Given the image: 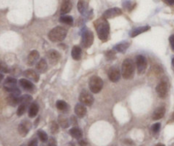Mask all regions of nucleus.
Here are the masks:
<instances>
[{"label": "nucleus", "instance_id": "cd10ccee", "mask_svg": "<svg viewBox=\"0 0 174 146\" xmlns=\"http://www.w3.org/2000/svg\"><path fill=\"white\" fill-rule=\"evenodd\" d=\"M59 21L62 23L67 24V25H72L74 22V19L73 17L70 16H62L60 17Z\"/></svg>", "mask_w": 174, "mask_h": 146}, {"label": "nucleus", "instance_id": "a878e982", "mask_svg": "<svg viewBox=\"0 0 174 146\" xmlns=\"http://www.w3.org/2000/svg\"><path fill=\"white\" fill-rule=\"evenodd\" d=\"M58 122H59V125L62 128H67L69 126V121H68V120H67L65 116L63 115H59V117H58Z\"/></svg>", "mask_w": 174, "mask_h": 146}, {"label": "nucleus", "instance_id": "f704fd0d", "mask_svg": "<svg viewBox=\"0 0 174 146\" xmlns=\"http://www.w3.org/2000/svg\"><path fill=\"white\" fill-rule=\"evenodd\" d=\"M0 72H3V73H9V67L4 63H1L0 62Z\"/></svg>", "mask_w": 174, "mask_h": 146}, {"label": "nucleus", "instance_id": "dca6fc26", "mask_svg": "<svg viewBox=\"0 0 174 146\" xmlns=\"http://www.w3.org/2000/svg\"><path fill=\"white\" fill-rule=\"evenodd\" d=\"M60 56H60L59 52H57L55 50H51V52H48V58H49V61L52 64H55V63H58Z\"/></svg>", "mask_w": 174, "mask_h": 146}, {"label": "nucleus", "instance_id": "c03bdc74", "mask_svg": "<svg viewBox=\"0 0 174 146\" xmlns=\"http://www.w3.org/2000/svg\"><path fill=\"white\" fill-rule=\"evenodd\" d=\"M4 79V75H2V74H1V73H0V82H1V81H2V79Z\"/></svg>", "mask_w": 174, "mask_h": 146}, {"label": "nucleus", "instance_id": "f03ea898", "mask_svg": "<svg viewBox=\"0 0 174 146\" xmlns=\"http://www.w3.org/2000/svg\"><path fill=\"white\" fill-rule=\"evenodd\" d=\"M67 30L63 27H56L49 33L48 37L52 42H61L66 38Z\"/></svg>", "mask_w": 174, "mask_h": 146}, {"label": "nucleus", "instance_id": "c756f323", "mask_svg": "<svg viewBox=\"0 0 174 146\" xmlns=\"http://www.w3.org/2000/svg\"><path fill=\"white\" fill-rule=\"evenodd\" d=\"M56 108L61 111H66L67 109V104L62 100H59L56 102Z\"/></svg>", "mask_w": 174, "mask_h": 146}, {"label": "nucleus", "instance_id": "f3484780", "mask_svg": "<svg viewBox=\"0 0 174 146\" xmlns=\"http://www.w3.org/2000/svg\"><path fill=\"white\" fill-rule=\"evenodd\" d=\"M19 84H20L21 86L22 87L23 89H25V90H27V91H32V90L34 89L33 84L30 80H28L27 79H21L19 80Z\"/></svg>", "mask_w": 174, "mask_h": 146}, {"label": "nucleus", "instance_id": "ddd939ff", "mask_svg": "<svg viewBox=\"0 0 174 146\" xmlns=\"http://www.w3.org/2000/svg\"><path fill=\"white\" fill-rule=\"evenodd\" d=\"M7 103H8L9 105L13 107L16 106L17 104H20V97H19V95L14 94V93L9 95L8 98H7Z\"/></svg>", "mask_w": 174, "mask_h": 146}, {"label": "nucleus", "instance_id": "20e7f679", "mask_svg": "<svg viewBox=\"0 0 174 146\" xmlns=\"http://www.w3.org/2000/svg\"><path fill=\"white\" fill-rule=\"evenodd\" d=\"M4 88L5 91L11 92L14 94L20 95V90L17 88V80L15 78L9 77L5 79L4 83Z\"/></svg>", "mask_w": 174, "mask_h": 146}, {"label": "nucleus", "instance_id": "a211bd4d", "mask_svg": "<svg viewBox=\"0 0 174 146\" xmlns=\"http://www.w3.org/2000/svg\"><path fill=\"white\" fill-rule=\"evenodd\" d=\"M24 75L29 79H32V81H34V82H38L39 79H40L39 75H38L34 70H32V69H28V70H26V71L24 72Z\"/></svg>", "mask_w": 174, "mask_h": 146}, {"label": "nucleus", "instance_id": "7c9ffc66", "mask_svg": "<svg viewBox=\"0 0 174 146\" xmlns=\"http://www.w3.org/2000/svg\"><path fill=\"white\" fill-rule=\"evenodd\" d=\"M85 8H86V4L84 0H79L78 2V10L81 14H84L85 11Z\"/></svg>", "mask_w": 174, "mask_h": 146}, {"label": "nucleus", "instance_id": "39448f33", "mask_svg": "<svg viewBox=\"0 0 174 146\" xmlns=\"http://www.w3.org/2000/svg\"><path fill=\"white\" fill-rule=\"evenodd\" d=\"M103 86V81L98 76H92L89 81V87L91 92L98 93L102 91Z\"/></svg>", "mask_w": 174, "mask_h": 146}, {"label": "nucleus", "instance_id": "393cba45", "mask_svg": "<svg viewBox=\"0 0 174 146\" xmlns=\"http://www.w3.org/2000/svg\"><path fill=\"white\" fill-rule=\"evenodd\" d=\"M28 131H29V127L27 125H25L23 123H21L18 126V132L22 137H25L26 135L28 133Z\"/></svg>", "mask_w": 174, "mask_h": 146}, {"label": "nucleus", "instance_id": "a18cd8bd", "mask_svg": "<svg viewBox=\"0 0 174 146\" xmlns=\"http://www.w3.org/2000/svg\"><path fill=\"white\" fill-rule=\"evenodd\" d=\"M155 146H165L164 144H156Z\"/></svg>", "mask_w": 174, "mask_h": 146}, {"label": "nucleus", "instance_id": "79ce46f5", "mask_svg": "<svg viewBox=\"0 0 174 146\" xmlns=\"http://www.w3.org/2000/svg\"><path fill=\"white\" fill-rule=\"evenodd\" d=\"M164 2L166 4H169V5H173L174 4V0H164Z\"/></svg>", "mask_w": 174, "mask_h": 146}, {"label": "nucleus", "instance_id": "9d476101", "mask_svg": "<svg viewBox=\"0 0 174 146\" xmlns=\"http://www.w3.org/2000/svg\"><path fill=\"white\" fill-rule=\"evenodd\" d=\"M122 14L121 10L119 8H111L109 10H107L106 11L103 13V17L105 19H111L114 18L115 16H120Z\"/></svg>", "mask_w": 174, "mask_h": 146}, {"label": "nucleus", "instance_id": "6e6552de", "mask_svg": "<svg viewBox=\"0 0 174 146\" xmlns=\"http://www.w3.org/2000/svg\"><path fill=\"white\" fill-rule=\"evenodd\" d=\"M136 63H137V67H138V72L139 75L143 74L147 67V60L146 58L142 55H139L136 58Z\"/></svg>", "mask_w": 174, "mask_h": 146}, {"label": "nucleus", "instance_id": "a19ab883", "mask_svg": "<svg viewBox=\"0 0 174 146\" xmlns=\"http://www.w3.org/2000/svg\"><path fill=\"white\" fill-rule=\"evenodd\" d=\"M79 144L80 146H86L87 143L85 142V141L82 140V139H80V140H79Z\"/></svg>", "mask_w": 174, "mask_h": 146}, {"label": "nucleus", "instance_id": "1a4fd4ad", "mask_svg": "<svg viewBox=\"0 0 174 146\" xmlns=\"http://www.w3.org/2000/svg\"><path fill=\"white\" fill-rule=\"evenodd\" d=\"M108 75L112 82H117L120 79V72L117 67H110L108 71Z\"/></svg>", "mask_w": 174, "mask_h": 146}, {"label": "nucleus", "instance_id": "2f4dec72", "mask_svg": "<svg viewBox=\"0 0 174 146\" xmlns=\"http://www.w3.org/2000/svg\"><path fill=\"white\" fill-rule=\"evenodd\" d=\"M27 105L24 104V103H20V105L18 107V110H17V115L18 116H21L22 115H24V113L26 112V110H27Z\"/></svg>", "mask_w": 174, "mask_h": 146}, {"label": "nucleus", "instance_id": "412c9836", "mask_svg": "<svg viewBox=\"0 0 174 146\" xmlns=\"http://www.w3.org/2000/svg\"><path fill=\"white\" fill-rule=\"evenodd\" d=\"M149 28H149V26H145V27H140V28H135V29H133L132 31L130 32V37L134 38V37H136V36L139 35V34H141V33H142L148 31Z\"/></svg>", "mask_w": 174, "mask_h": 146}, {"label": "nucleus", "instance_id": "9b49d317", "mask_svg": "<svg viewBox=\"0 0 174 146\" xmlns=\"http://www.w3.org/2000/svg\"><path fill=\"white\" fill-rule=\"evenodd\" d=\"M156 92L159 95L160 98H165L168 92V86L167 84L164 81H161L158 84V86H156Z\"/></svg>", "mask_w": 174, "mask_h": 146}, {"label": "nucleus", "instance_id": "4468645a", "mask_svg": "<svg viewBox=\"0 0 174 146\" xmlns=\"http://www.w3.org/2000/svg\"><path fill=\"white\" fill-rule=\"evenodd\" d=\"M74 111H75L76 115L79 118H83L84 116L86 115V108L82 103L76 104L75 108H74Z\"/></svg>", "mask_w": 174, "mask_h": 146}, {"label": "nucleus", "instance_id": "5701e85b", "mask_svg": "<svg viewBox=\"0 0 174 146\" xmlns=\"http://www.w3.org/2000/svg\"><path fill=\"white\" fill-rule=\"evenodd\" d=\"M39 112V106L38 104L35 103H32L31 105H30V108H29V110H28V115L31 118H33L35 117L37 114Z\"/></svg>", "mask_w": 174, "mask_h": 146}, {"label": "nucleus", "instance_id": "473e14b6", "mask_svg": "<svg viewBox=\"0 0 174 146\" xmlns=\"http://www.w3.org/2000/svg\"><path fill=\"white\" fill-rule=\"evenodd\" d=\"M38 136H39V138H40V139L42 141V142L44 143L48 140L47 134H46V133H44V131L42 130L38 131Z\"/></svg>", "mask_w": 174, "mask_h": 146}, {"label": "nucleus", "instance_id": "f8f14e48", "mask_svg": "<svg viewBox=\"0 0 174 146\" xmlns=\"http://www.w3.org/2000/svg\"><path fill=\"white\" fill-rule=\"evenodd\" d=\"M40 59V53L37 52V51H32L28 57V65L32 66L34 65L35 63H38V61Z\"/></svg>", "mask_w": 174, "mask_h": 146}, {"label": "nucleus", "instance_id": "ea45409f", "mask_svg": "<svg viewBox=\"0 0 174 146\" xmlns=\"http://www.w3.org/2000/svg\"><path fill=\"white\" fill-rule=\"evenodd\" d=\"M49 146H56V142H55V138H51L49 141Z\"/></svg>", "mask_w": 174, "mask_h": 146}, {"label": "nucleus", "instance_id": "4be33fe9", "mask_svg": "<svg viewBox=\"0 0 174 146\" xmlns=\"http://www.w3.org/2000/svg\"><path fill=\"white\" fill-rule=\"evenodd\" d=\"M36 68L37 70L40 72V73H44L47 69V63L44 59L40 60L38 63H37V65H36Z\"/></svg>", "mask_w": 174, "mask_h": 146}, {"label": "nucleus", "instance_id": "72a5a7b5", "mask_svg": "<svg viewBox=\"0 0 174 146\" xmlns=\"http://www.w3.org/2000/svg\"><path fill=\"white\" fill-rule=\"evenodd\" d=\"M58 129H59V126L58 124L55 121H53L51 123V131L52 133H56L58 132Z\"/></svg>", "mask_w": 174, "mask_h": 146}, {"label": "nucleus", "instance_id": "58836bf2", "mask_svg": "<svg viewBox=\"0 0 174 146\" xmlns=\"http://www.w3.org/2000/svg\"><path fill=\"white\" fill-rule=\"evenodd\" d=\"M169 42H170L171 47H172V49L174 51V34L171 36L170 38H169Z\"/></svg>", "mask_w": 174, "mask_h": 146}, {"label": "nucleus", "instance_id": "0eeeda50", "mask_svg": "<svg viewBox=\"0 0 174 146\" xmlns=\"http://www.w3.org/2000/svg\"><path fill=\"white\" fill-rule=\"evenodd\" d=\"M79 100L80 103H82L84 105H87V106H91L94 101L92 95L85 90L81 91V93L79 94Z\"/></svg>", "mask_w": 174, "mask_h": 146}, {"label": "nucleus", "instance_id": "aec40b11", "mask_svg": "<svg viewBox=\"0 0 174 146\" xmlns=\"http://www.w3.org/2000/svg\"><path fill=\"white\" fill-rule=\"evenodd\" d=\"M72 57L73 59L76 60V61H79L80 58H81V54H82V51H81V48L78 46V45H75L74 46L73 49H72Z\"/></svg>", "mask_w": 174, "mask_h": 146}, {"label": "nucleus", "instance_id": "423d86ee", "mask_svg": "<svg viewBox=\"0 0 174 146\" xmlns=\"http://www.w3.org/2000/svg\"><path fill=\"white\" fill-rule=\"evenodd\" d=\"M94 40V36L91 30L85 29L82 33V40H81V44L85 48H89L91 46Z\"/></svg>", "mask_w": 174, "mask_h": 146}, {"label": "nucleus", "instance_id": "6ab92c4d", "mask_svg": "<svg viewBox=\"0 0 174 146\" xmlns=\"http://www.w3.org/2000/svg\"><path fill=\"white\" fill-rule=\"evenodd\" d=\"M72 4L71 0H62V6H61V13L62 14H67L71 10Z\"/></svg>", "mask_w": 174, "mask_h": 146}, {"label": "nucleus", "instance_id": "c9c22d12", "mask_svg": "<svg viewBox=\"0 0 174 146\" xmlns=\"http://www.w3.org/2000/svg\"><path fill=\"white\" fill-rule=\"evenodd\" d=\"M161 129V123H155L152 126V131L154 132V133H157Z\"/></svg>", "mask_w": 174, "mask_h": 146}, {"label": "nucleus", "instance_id": "f257e3e1", "mask_svg": "<svg viewBox=\"0 0 174 146\" xmlns=\"http://www.w3.org/2000/svg\"><path fill=\"white\" fill-rule=\"evenodd\" d=\"M96 31L97 33L98 38L103 41H106L109 36V24L108 22L107 19L105 18H99L98 20L95 21Z\"/></svg>", "mask_w": 174, "mask_h": 146}, {"label": "nucleus", "instance_id": "e433bc0d", "mask_svg": "<svg viewBox=\"0 0 174 146\" xmlns=\"http://www.w3.org/2000/svg\"><path fill=\"white\" fill-rule=\"evenodd\" d=\"M115 52H108L106 54V56H107V59L110 60V59H114L115 58Z\"/></svg>", "mask_w": 174, "mask_h": 146}, {"label": "nucleus", "instance_id": "4c0bfd02", "mask_svg": "<svg viewBox=\"0 0 174 146\" xmlns=\"http://www.w3.org/2000/svg\"><path fill=\"white\" fill-rule=\"evenodd\" d=\"M28 146H38V140L36 138L32 139L30 142L28 143Z\"/></svg>", "mask_w": 174, "mask_h": 146}, {"label": "nucleus", "instance_id": "37998d69", "mask_svg": "<svg viewBox=\"0 0 174 146\" xmlns=\"http://www.w3.org/2000/svg\"><path fill=\"white\" fill-rule=\"evenodd\" d=\"M172 69H173L174 72V57L172 58Z\"/></svg>", "mask_w": 174, "mask_h": 146}, {"label": "nucleus", "instance_id": "c85d7f7f", "mask_svg": "<svg viewBox=\"0 0 174 146\" xmlns=\"http://www.w3.org/2000/svg\"><path fill=\"white\" fill-rule=\"evenodd\" d=\"M32 102V97L29 95H24L22 97H20V103H24L27 106Z\"/></svg>", "mask_w": 174, "mask_h": 146}, {"label": "nucleus", "instance_id": "7ed1b4c3", "mask_svg": "<svg viewBox=\"0 0 174 146\" xmlns=\"http://www.w3.org/2000/svg\"><path fill=\"white\" fill-rule=\"evenodd\" d=\"M135 66L134 63L130 59H126L122 63L121 67V75L124 79H131L134 75Z\"/></svg>", "mask_w": 174, "mask_h": 146}, {"label": "nucleus", "instance_id": "b1692460", "mask_svg": "<svg viewBox=\"0 0 174 146\" xmlns=\"http://www.w3.org/2000/svg\"><path fill=\"white\" fill-rule=\"evenodd\" d=\"M70 134L73 138H76V139H80L83 136V133L80 129H79L78 127H74L70 130Z\"/></svg>", "mask_w": 174, "mask_h": 146}, {"label": "nucleus", "instance_id": "2eb2a0df", "mask_svg": "<svg viewBox=\"0 0 174 146\" xmlns=\"http://www.w3.org/2000/svg\"><path fill=\"white\" fill-rule=\"evenodd\" d=\"M165 113H166V109H165V107L163 106L159 107V108H157V109L154 111L153 115H152V119L154 120V121L160 120V119L163 118V116L165 115Z\"/></svg>", "mask_w": 174, "mask_h": 146}, {"label": "nucleus", "instance_id": "bb28decb", "mask_svg": "<svg viewBox=\"0 0 174 146\" xmlns=\"http://www.w3.org/2000/svg\"><path fill=\"white\" fill-rule=\"evenodd\" d=\"M128 47H129V43L123 42V43L118 44L115 47V50L119 52H125L127 51V49Z\"/></svg>", "mask_w": 174, "mask_h": 146}]
</instances>
